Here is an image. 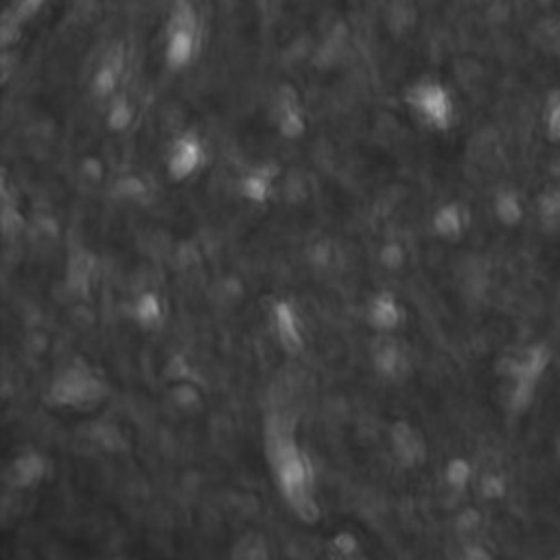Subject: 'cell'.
<instances>
[{
	"mask_svg": "<svg viewBox=\"0 0 560 560\" xmlns=\"http://www.w3.org/2000/svg\"><path fill=\"white\" fill-rule=\"evenodd\" d=\"M204 143L195 134H182L171 143L169 156H166V169L173 180H186L198 173L204 164Z\"/></svg>",
	"mask_w": 560,
	"mask_h": 560,
	"instance_id": "cell-3",
	"label": "cell"
},
{
	"mask_svg": "<svg viewBox=\"0 0 560 560\" xmlns=\"http://www.w3.org/2000/svg\"><path fill=\"white\" fill-rule=\"evenodd\" d=\"M549 134L554 138H560V103H554L552 112H549Z\"/></svg>",
	"mask_w": 560,
	"mask_h": 560,
	"instance_id": "cell-12",
	"label": "cell"
},
{
	"mask_svg": "<svg viewBox=\"0 0 560 560\" xmlns=\"http://www.w3.org/2000/svg\"><path fill=\"white\" fill-rule=\"evenodd\" d=\"M44 4H47V0H13L4 18L22 24L27 22V20H31L35 13H40V9H42Z\"/></svg>",
	"mask_w": 560,
	"mask_h": 560,
	"instance_id": "cell-8",
	"label": "cell"
},
{
	"mask_svg": "<svg viewBox=\"0 0 560 560\" xmlns=\"http://www.w3.org/2000/svg\"><path fill=\"white\" fill-rule=\"evenodd\" d=\"M200 50V20L191 0H175L166 24L164 59L171 70L189 67Z\"/></svg>",
	"mask_w": 560,
	"mask_h": 560,
	"instance_id": "cell-1",
	"label": "cell"
},
{
	"mask_svg": "<svg viewBox=\"0 0 560 560\" xmlns=\"http://www.w3.org/2000/svg\"><path fill=\"white\" fill-rule=\"evenodd\" d=\"M405 103L410 105L418 120L438 132L451 128L453 119H456V105H453L451 94L445 85L433 82V79H421V82L410 85L405 93Z\"/></svg>",
	"mask_w": 560,
	"mask_h": 560,
	"instance_id": "cell-2",
	"label": "cell"
},
{
	"mask_svg": "<svg viewBox=\"0 0 560 560\" xmlns=\"http://www.w3.org/2000/svg\"><path fill=\"white\" fill-rule=\"evenodd\" d=\"M271 116H274L276 129H279L282 138L298 140L300 136H305L307 132L305 112H302L298 94L291 88H287V85L279 93V99L274 101Z\"/></svg>",
	"mask_w": 560,
	"mask_h": 560,
	"instance_id": "cell-4",
	"label": "cell"
},
{
	"mask_svg": "<svg viewBox=\"0 0 560 560\" xmlns=\"http://www.w3.org/2000/svg\"><path fill=\"white\" fill-rule=\"evenodd\" d=\"M120 70H123V49L116 47L105 55L93 79V93L101 99H110L119 90Z\"/></svg>",
	"mask_w": 560,
	"mask_h": 560,
	"instance_id": "cell-5",
	"label": "cell"
},
{
	"mask_svg": "<svg viewBox=\"0 0 560 560\" xmlns=\"http://www.w3.org/2000/svg\"><path fill=\"white\" fill-rule=\"evenodd\" d=\"M436 228L442 232V235H458L462 228V219H460V210L458 206H445L436 217Z\"/></svg>",
	"mask_w": 560,
	"mask_h": 560,
	"instance_id": "cell-9",
	"label": "cell"
},
{
	"mask_svg": "<svg viewBox=\"0 0 560 560\" xmlns=\"http://www.w3.org/2000/svg\"><path fill=\"white\" fill-rule=\"evenodd\" d=\"M134 116H136L134 105L129 103L125 97H116L112 101V105L108 108L110 129H114V132H123V129H128L129 125L134 123Z\"/></svg>",
	"mask_w": 560,
	"mask_h": 560,
	"instance_id": "cell-7",
	"label": "cell"
},
{
	"mask_svg": "<svg viewBox=\"0 0 560 560\" xmlns=\"http://www.w3.org/2000/svg\"><path fill=\"white\" fill-rule=\"evenodd\" d=\"M274 173H276L274 166H261V169L252 171V173L244 180V193L250 200H265L271 189Z\"/></svg>",
	"mask_w": 560,
	"mask_h": 560,
	"instance_id": "cell-6",
	"label": "cell"
},
{
	"mask_svg": "<svg viewBox=\"0 0 560 560\" xmlns=\"http://www.w3.org/2000/svg\"><path fill=\"white\" fill-rule=\"evenodd\" d=\"M120 191H123L128 198H140L145 193V184L138 178H125L120 182Z\"/></svg>",
	"mask_w": 560,
	"mask_h": 560,
	"instance_id": "cell-11",
	"label": "cell"
},
{
	"mask_svg": "<svg viewBox=\"0 0 560 560\" xmlns=\"http://www.w3.org/2000/svg\"><path fill=\"white\" fill-rule=\"evenodd\" d=\"M497 213L503 221L519 219V204L512 198H502L497 201Z\"/></svg>",
	"mask_w": 560,
	"mask_h": 560,
	"instance_id": "cell-10",
	"label": "cell"
}]
</instances>
